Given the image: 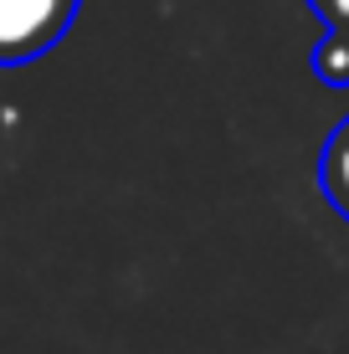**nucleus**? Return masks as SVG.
<instances>
[{
	"mask_svg": "<svg viewBox=\"0 0 349 354\" xmlns=\"http://www.w3.org/2000/svg\"><path fill=\"white\" fill-rule=\"evenodd\" d=\"M77 16V0H0V67L52 52Z\"/></svg>",
	"mask_w": 349,
	"mask_h": 354,
	"instance_id": "f257e3e1",
	"label": "nucleus"
},
{
	"mask_svg": "<svg viewBox=\"0 0 349 354\" xmlns=\"http://www.w3.org/2000/svg\"><path fill=\"white\" fill-rule=\"evenodd\" d=\"M319 185L329 195V205L349 221V118L323 139V154H319Z\"/></svg>",
	"mask_w": 349,
	"mask_h": 354,
	"instance_id": "f03ea898",
	"label": "nucleus"
},
{
	"mask_svg": "<svg viewBox=\"0 0 349 354\" xmlns=\"http://www.w3.org/2000/svg\"><path fill=\"white\" fill-rule=\"evenodd\" d=\"M314 72L323 88H349V31H334L314 46Z\"/></svg>",
	"mask_w": 349,
	"mask_h": 354,
	"instance_id": "7ed1b4c3",
	"label": "nucleus"
},
{
	"mask_svg": "<svg viewBox=\"0 0 349 354\" xmlns=\"http://www.w3.org/2000/svg\"><path fill=\"white\" fill-rule=\"evenodd\" d=\"M308 6H314V16L323 21V26L349 31V0H308Z\"/></svg>",
	"mask_w": 349,
	"mask_h": 354,
	"instance_id": "20e7f679",
	"label": "nucleus"
}]
</instances>
